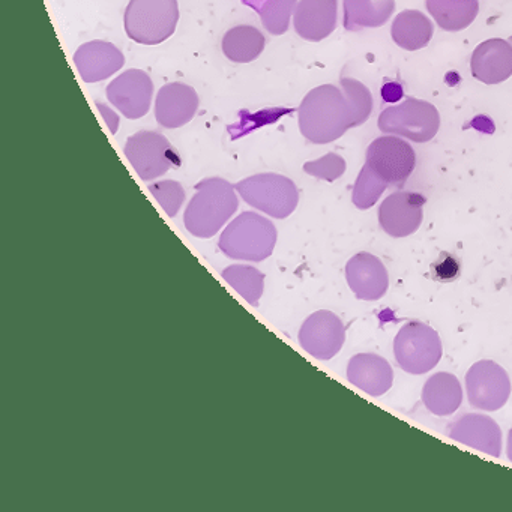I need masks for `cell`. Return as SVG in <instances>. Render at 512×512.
I'll return each mask as SVG.
<instances>
[{"mask_svg": "<svg viewBox=\"0 0 512 512\" xmlns=\"http://www.w3.org/2000/svg\"><path fill=\"white\" fill-rule=\"evenodd\" d=\"M298 121L302 136L314 145H328L355 128L346 95L334 85L308 92L299 107Z\"/></svg>", "mask_w": 512, "mask_h": 512, "instance_id": "1", "label": "cell"}, {"mask_svg": "<svg viewBox=\"0 0 512 512\" xmlns=\"http://www.w3.org/2000/svg\"><path fill=\"white\" fill-rule=\"evenodd\" d=\"M238 191L223 178H208L196 185V194L188 203L184 224L197 238H212L238 211Z\"/></svg>", "mask_w": 512, "mask_h": 512, "instance_id": "2", "label": "cell"}, {"mask_svg": "<svg viewBox=\"0 0 512 512\" xmlns=\"http://www.w3.org/2000/svg\"><path fill=\"white\" fill-rule=\"evenodd\" d=\"M277 229L256 212H242L221 233L218 247L230 259L262 262L274 253Z\"/></svg>", "mask_w": 512, "mask_h": 512, "instance_id": "3", "label": "cell"}, {"mask_svg": "<svg viewBox=\"0 0 512 512\" xmlns=\"http://www.w3.org/2000/svg\"><path fill=\"white\" fill-rule=\"evenodd\" d=\"M178 22V0H130L125 10V32L143 46H158L169 40Z\"/></svg>", "mask_w": 512, "mask_h": 512, "instance_id": "4", "label": "cell"}, {"mask_svg": "<svg viewBox=\"0 0 512 512\" xmlns=\"http://www.w3.org/2000/svg\"><path fill=\"white\" fill-rule=\"evenodd\" d=\"M241 199L269 217H289L298 208L299 191L292 179L277 173H260L235 185Z\"/></svg>", "mask_w": 512, "mask_h": 512, "instance_id": "5", "label": "cell"}, {"mask_svg": "<svg viewBox=\"0 0 512 512\" xmlns=\"http://www.w3.org/2000/svg\"><path fill=\"white\" fill-rule=\"evenodd\" d=\"M377 127L383 134H395L415 143H427L439 133V110L427 101L407 98L403 103L383 110Z\"/></svg>", "mask_w": 512, "mask_h": 512, "instance_id": "6", "label": "cell"}, {"mask_svg": "<svg viewBox=\"0 0 512 512\" xmlns=\"http://www.w3.org/2000/svg\"><path fill=\"white\" fill-rule=\"evenodd\" d=\"M442 355V340L427 323L412 320L395 337L394 356L406 373H428L439 364Z\"/></svg>", "mask_w": 512, "mask_h": 512, "instance_id": "7", "label": "cell"}, {"mask_svg": "<svg viewBox=\"0 0 512 512\" xmlns=\"http://www.w3.org/2000/svg\"><path fill=\"white\" fill-rule=\"evenodd\" d=\"M125 157L143 181H152L181 166L172 143L157 131H139L125 143Z\"/></svg>", "mask_w": 512, "mask_h": 512, "instance_id": "8", "label": "cell"}, {"mask_svg": "<svg viewBox=\"0 0 512 512\" xmlns=\"http://www.w3.org/2000/svg\"><path fill=\"white\" fill-rule=\"evenodd\" d=\"M511 380L502 365L494 361L475 362L466 374V392L473 409L496 412L511 397Z\"/></svg>", "mask_w": 512, "mask_h": 512, "instance_id": "9", "label": "cell"}, {"mask_svg": "<svg viewBox=\"0 0 512 512\" xmlns=\"http://www.w3.org/2000/svg\"><path fill=\"white\" fill-rule=\"evenodd\" d=\"M365 163L389 185H401L415 170L416 154L401 137L383 136L368 146Z\"/></svg>", "mask_w": 512, "mask_h": 512, "instance_id": "10", "label": "cell"}, {"mask_svg": "<svg viewBox=\"0 0 512 512\" xmlns=\"http://www.w3.org/2000/svg\"><path fill=\"white\" fill-rule=\"evenodd\" d=\"M298 338L299 344L308 355L320 361H329L343 349L346 326L337 314L320 310L305 320Z\"/></svg>", "mask_w": 512, "mask_h": 512, "instance_id": "11", "label": "cell"}, {"mask_svg": "<svg viewBox=\"0 0 512 512\" xmlns=\"http://www.w3.org/2000/svg\"><path fill=\"white\" fill-rule=\"evenodd\" d=\"M422 194L412 191H397L383 200L379 208V224L391 238H407L418 232L424 220Z\"/></svg>", "mask_w": 512, "mask_h": 512, "instance_id": "12", "label": "cell"}, {"mask_svg": "<svg viewBox=\"0 0 512 512\" xmlns=\"http://www.w3.org/2000/svg\"><path fill=\"white\" fill-rule=\"evenodd\" d=\"M106 95L125 118L140 119L151 110L154 83L145 71L128 70L107 86Z\"/></svg>", "mask_w": 512, "mask_h": 512, "instance_id": "13", "label": "cell"}, {"mask_svg": "<svg viewBox=\"0 0 512 512\" xmlns=\"http://www.w3.org/2000/svg\"><path fill=\"white\" fill-rule=\"evenodd\" d=\"M346 280L361 301H379L389 289V275L379 257L358 253L347 262Z\"/></svg>", "mask_w": 512, "mask_h": 512, "instance_id": "14", "label": "cell"}, {"mask_svg": "<svg viewBox=\"0 0 512 512\" xmlns=\"http://www.w3.org/2000/svg\"><path fill=\"white\" fill-rule=\"evenodd\" d=\"M449 437L491 457H500L502 454V430L499 424L481 413H467L455 419Z\"/></svg>", "mask_w": 512, "mask_h": 512, "instance_id": "15", "label": "cell"}, {"mask_svg": "<svg viewBox=\"0 0 512 512\" xmlns=\"http://www.w3.org/2000/svg\"><path fill=\"white\" fill-rule=\"evenodd\" d=\"M199 95L191 86L175 82L163 86L155 101V119L161 127L175 130L193 121L199 110Z\"/></svg>", "mask_w": 512, "mask_h": 512, "instance_id": "16", "label": "cell"}, {"mask_svg": "<svg viewBox=\"0 0 512 512\" xmlns=\"http://www.w3.org/2000/svg\"><path fill=\"white\" fill-rule=\"evenodd\" d=\"M74 64L86 83H98L121 71L125 56L115 44L107 41H91L74 53Z\"/></svg>", "mask_w": 512, "mask_h": 512, "instance_id": "17", "label": "cell"}, {"mask_svg": "<svg viewBox=\"0 0 512 512\" xmlns=\"http://www.w3.org/2000/svg\"><path fill=\"white\" fill-rule=\"evenodd\" d=\"M472 76L484 85H499L512 76V46L506 40L493 38L473 50L470 58Z\"/></svg>", "mask_w": 512, "mask_h": 512, "instance_id": "18", "label": "cell"}, {"mask_svg": "<svg viewBox=\"0 0 512 512\" xmlns=\"http://www.w3.org/2000/svg\"><path fill=\"white\" fill-rule=\"evenodd\" d=\"M338 0H301L293 14V28L310 43L328 38L337 28Z\"/></svg>", "mask_w": 512, "mask_h": 512, "instance_id": "19", "label": "cell"}, {"mask_svg": "<svg viewBox=\"0 0 512 512\" xmlns=\"http://www.w3.org/2000/svg\"><path fill=\"white\" fill-rule=\"evenodd\" d=\"M347 379L371 397H382L394 383V370L382 356L358 353L347 365Z\"/></svg>", "mask_w": 512, "mask_h": 512, "instance_id": "20", "label": "cell"}, {"mask_svg": "<svg viewBox=\"0 0 512 512\" xmlns=\"http://www.w3.org/2000/svg\"><path fill=\"white\" fill-rule=\"evenodd\" d=\"M422 403L436 416H451L463 403L460 380L451 373H437L424 383Z\"/></svg>", "mask_w": 512, "mask_h": 512, "instance_id": "21", "label": "cell"}, {"mask_svg": "<svg viewBox=\"0 0 512 512\" xmlns=\"http://www.w3.org/2000/svg\"><path fill=\"white\" fill-rule=\"evenodd\" d=\"M433 34V22L421 11H401L391 26L392 41L407 52H416L427 47Z\"/></svg>", "mask_w": 512, "mask_h": 512, "instance_id": "22", "label": "cell"}, {"mask_svg": "<svg viewBox=\"0 0 512 512\" xmlns=\"http://www.w3.org/2000/svg\"><path fill=\"white\" fill-rule=\"evenodd\" d=\"M344 28L358 32L365 28H380L391 19L395 0H344Z\"/></svg>", "mask_w": 512, "mask_h": 512, "instance_id": "23", "label": "cell"}, {"mask_svg": "<svg viewBox=\"0 0 512 512\" xmlns=\"http://www.w3.org/2000/svg\"><path fill=\"white\" fill-rule=\"evenodd\" d=\"M425 7L440 29L460 32L478 17L479 0H425Z\"/></svg>", "mask_w": 512, "mask_h": 512, "instance_id": "24", "label": "cell"}, {"mask_svg": "<svg viewBox=\"0 0 512 512\" xmlns=\"http://www.w3.org/2000/svg\"><path fill=\"white\" fill-rule=\"evenodd\" d=\"M266 38L253 26H236L223 38V53L235 64H250L265 50Z\"/></svg>", "mask_w": 512, "mask_h": 512, "instance_id": "25", "label": "cell"}, {"mask_svg": "<svg viewBox=\"0 0 512 512\" xmlns=\"http://www.w3.org/2000/svg\"><path fill=\"white\" fill-rule=\"evenodd\" d=\"M223 280L235 289L248 304L259 307L265 287V275L253 266L232 265L221 272Z\"/></svg>", "mask_w": 512, "mask_h": 512, "instance_id": "26", "label": "cell"}, {"mask_svg": "<svg viewBox=\"0 0 512 512\" xmlns=\"http://www.w3.org/2000/svg\"><path fill=\"white\" fill-rule=\"evenodd\" d=\"M388 187V182L380 178V176L365 163L361 172H359L358 179H356L355 187H353V205L361 209V211L373 208V206L379 202L380 196L385 193Z\"/></svg>", "mask_w": 512, "mask_h": 512, "instance_id": "27", "label": "cell"}, {"mask_svg": "<svg viewBox=\"0 0 512 512\" xmlns=\"http://www.w3.org/2000/svg\"><path fill=\"white\" fill-rule=\"evenodd\" d=\"M340 86L352 109L353 127H359L367 122L373 112V97L370 89L362 85L359 80L349 79V77H341Z\"/></svg>", "mask_w": 512, "mask_h": 512, "instance_id": "28", "label": "cell"}, {"mask_svg": "<svg viewBox=\"0 0 512 512\" xmlns=\"http://www.w3.org/2000/svg\"><path fill=\"white\" fill-rule=\"evenodd\" d=\"M296 7L298 0H266L260 10V19L266 31L277 37L286 34Z\"/></svg>", "mask_w": 512, "mask_h": 512, "instance_id": "29", "label": "cell"}, {"mask_svg": "<svg viewBox=\"0 0 512 512\" xmlns=\"http://www.w3.org/2000/svg\"><path fill=\"white\" fill-rule=\"evenodd\" d=\"M149 191L169 217H176L185 200V190L179 182H157V184L149 185Z\"/></svg>", "mask_w": 512, "mask_h": 512, "instance_id": "30", "label": "cell"}, {"mask_svg": "<svg viewBox=\"0 0 512 512\" xmlns=\"http://www.w3.org/2000/svg\"><path fill=\"white\" fill-rule=\"evenodd\" d=\"M304 172L314 178L326 182H334L340 179L346 172V161L338 154H326L325 157L304 164Z\"/></svg>", "mask_w": 512, "mask_h": 512, "instance_id": "31", "label": "cell"}, {"mask_svg": "<svg viewBox=\"0 0 512 512\" xmlns=\"http://www.w3.org/2000/svg\"><path fill=\"white\" fill-rule=\"evenodd\" d=\"M461 271H463L461 260L455 254L442 251L439 257L431 263L430 277L436 283L449 284L460 278Z\"/></svg>", "mask_w": 512, "mask_h": 512, "instance_id": "32", "label": "cell"}, {"mask_svg": "<svg viewBox=\"0 0 512 512\" xmlns=\"http://www.w3.org/2000/svg\"><path fill=\"white\" fill-rule=\"evenodd\" d=\"M97 109L100 110L101 115H103L104 121H106L107 127L110 128L112 134L118 133L119 128V116L115 110L110 109L109 106L103 103H97Z\"/></svg>", "mask_w": 512, "mask_h": 512, "instance_id": "33", "label": "cell"}, {"mask_svg": "<svg viewBox=\"0 0 512 512\" xmlns=\"http://www.w3.org/2000/svg\"><path fill=\"white\" fill-rule=\"evenodd\" d=\"M382 97L385 103H398L403 98V88L400 83H386L382 88Z\"/></svg>", "mask_w": 512, "mask_h": 512, "instance_id": "34", "label": "cell"}, {"mask_svg": "<svg viewBox=\"0 0 512 512\" xmlns=\"http://www.w3.org/2000/svg\"><path fill=\"white\" fill-rule=\"evenodd\" d=\"M506 454H508V458L512 463V428L509 430L508 440H506Z\"/></svg>", "mask_w": 512, "mask_h": 512, "instance_id": "35", "label": "cell"}]
</instances>
